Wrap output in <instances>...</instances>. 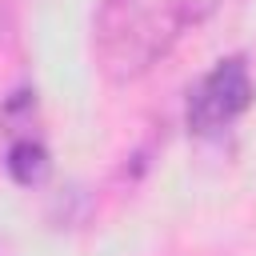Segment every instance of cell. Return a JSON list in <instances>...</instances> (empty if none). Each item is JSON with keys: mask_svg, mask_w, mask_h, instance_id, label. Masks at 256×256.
<instances>
[{"mask_svg": "<svg viewBox=\"0 0 256 256\" xmlns=\"http://www.w3.org/2000/svg\"><path fill=\"white\" fill-rule=\"evenodd\" d=\"M224 4L228 0H104L92 20V56L100 76L112 84L148 76Z\"/></svg>", "mask_w": 256, "mask_h": 256, "instance_id": "6da1fadb", "label": "cell"}, {"mask_svg": "<svg viewBox=\"0 0 256 256\" xmlns=\"http://www.w3.org/2000/svg\"><path fill=\"white\" fill-rule=\"evenodd\" d=\"M252 96H256V84H252L248 60L244 56H224L188 88L184 120L196 136H212L228 124H236L252 108Z\"/></svg>", "mask_w": 256, "mask_h": 256, "instance_id": "7a4b0ae2", "label": "cell"}, {"mask_svg": "<svg viewBox=\"0 0 256 256\" xmlns=\"http://www.w3.org/2000/svg\"><path fill=\"white\" fill-rule=\"evenodd\" d=\"M4 168H8V176H12L16 184L36 188V184H44V180H48V172H52V156H48V148H44L40 140L20 136V140H12V144H8Z\"/></svg>", "mask_w": 256, "mask_h": 256, "instance_id": "3957f363", "label": "cell"}]
</instances>
